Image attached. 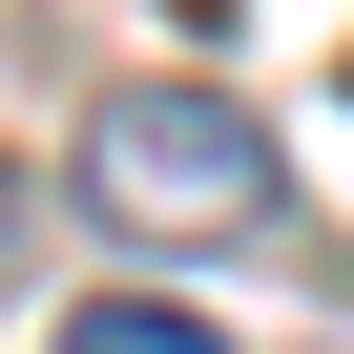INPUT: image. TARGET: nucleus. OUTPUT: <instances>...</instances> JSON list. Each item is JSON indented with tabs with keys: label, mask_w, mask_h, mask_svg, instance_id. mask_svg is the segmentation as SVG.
<instances>
[{
	"label": "nucleus",
	"mask_w": 354,
	"mask_h": 354,
	"mask_svg": "<svg viewBox=\"0 0 354 354\" xmlns=\"http://www.w3.org/2000/svg\"><path fill=\"white\" fill-rule=\"evenodd\" d=\"M84 209L146 230V250H230V230H271V125L230 84H104L84 104Z\"/></svg>",
	"instance_id": "f257e3e1"
},
{
	"label": "nucleus",
	"mask_w": 354,
	"mask_h": 354,
	"mask_svg": "<svg viewBox=\"0 0 354 354\" xmlns=\"http://www.w3.org/2000/svg\"><path fill=\"white\" fill-rule=\"evenodd\" d=\"M63 354H230V333H209V313H167V292H84Z\"/></svg>",
	"instance_id": "f03ea898"
}]
</instances>
